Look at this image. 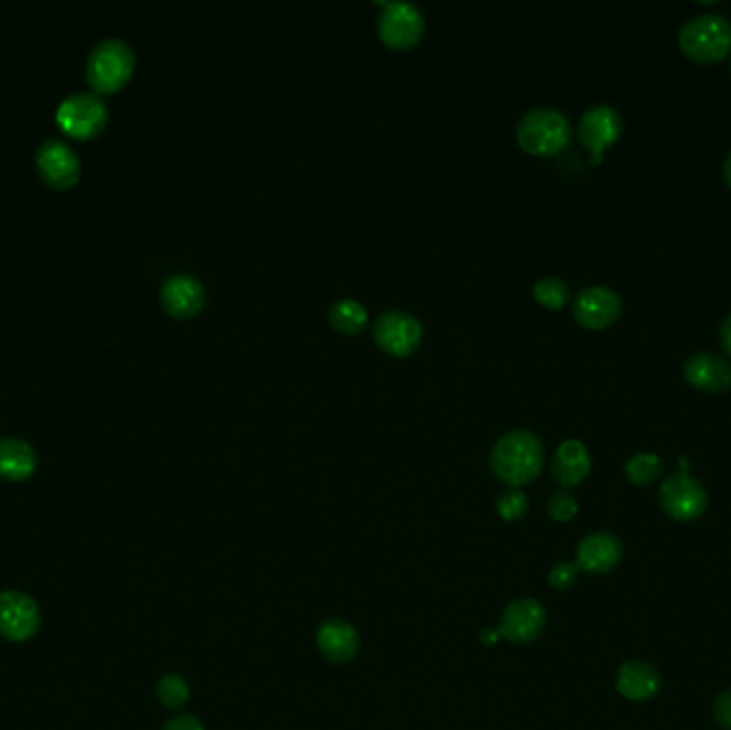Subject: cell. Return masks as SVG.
<instances>
[{"label":"cell","mask_w":731,"mask_h":730,"mask_svg":"<svg viewBox=\"0 0 731 730\" xmlns=\"http://www.w3.org/2000/svg\"><path fill=\"white\" fill-rule=\"evenodd\" d=\"M712 716L717 720V724H721L723 729L731 730V690L721 692L714 704H712Z\"/></svg>","instance_id":"obj_28"},{"label":"cell","mask_w":731,"mask_h":730,"mask_svg":"<svg viewBox=\"0 0 731 730\" xmlns=\"http://www.w3.org/2000/svg\"><path fill=\"white\" fill-rule=\"evenodd\" d=\"M684 379L702 391V393H725L731 388V363L728 358L712 354V352H698L687 358L682 366Z\"/></svg>","instance_id":"obj_17"},{"label":"cell","mask_w":731,"mask_h":730,"mask_svg":"<svg viewBox=\"0 0 731 730\" xmlns=\"http://www.w3.org/2000/svg\"><path fill=\"white\" fill-rule=\"evenodd\" d=\"M84 71L97 94L120 91L135 71V52L129 41L105 37L90 50Z\"/></svg>","instance_id":"obj_2"},{"label":"cell","mask_w":731,"mask_h":730,"mask_svg":"<svg viewBox=\"0 0 731 730\" xmlns=\"http://www.w3.org/2000/svg\"><path fill=\"white\" fill-rule=\"evenodd\" d=\"M678 43L691 61H723L731 52V22L717 13L693 16L678 32Z\"/></svg>","instance_id":"obj_3"},{"label":"cell","mask_w":731,"mask_h":730,"mask_svg":"<svg viewBox=\"0 0 731 730\" xmlns=\"http://www.w3.org/2000/svg\"><path fill=\"white\" fill-rule=\"evenodd\" d=\"M580 513V506H578V499L567 490V488H560L550 495L548 499V515L556 523H567L571 518L576 517Z\"/></svg>","instance_id":"obj_26"},{"label":"cell","mask_w":731,"mask_h":730,"mask_svg":"<svg viewBox=\"0 0 731 730\" xmlns=\"http://www.w3.org/2000/svg\"><path fill=\"white\" fill-rule=\"evenodd\" d=\"M498 639H500V632H498V628H486V630H481V635H479L481 645H486V647H493V645H497Z\"/></svg>","instance_id":"obj_30"},{"label":"cell","mask_w":731,"mask_h":730,"mask_svg":"<svg viewBox=\"0 0 731 730\" xmlns=\"http://www.w3.org/2000/svg\"><path fill=\"white\" fill-rule=\"evenodd\" d=\"M327 320L334 331L343 335H357L366 328L368 324V313L366 306L362 305L355 298H341L327 311Z\"/></svg>","instance_id":"obj_21"},{"label":"cell","mask_w":731,"mask_h":730,"mask_svg":"<svg viewBox=\"0 0 731 730\" xmlns=\"http://www.w3.org/2000/svg\"><path fill=\"white\" fill-rule=\"evenodd\" d=\"M57 121L71 138L89 140L105 129L110 121V110L97 92H71L60 101Z\"/></svg>","instance_id":"obj_5"},{"label":"cell","mask_w":731,"mask_h":730,"mask_svg":"<svg viewBox=\"0 0 731 730\" xmlns=\"http://www.w3.org/2000/svg\"><path fill=\"white\" fill-rule=\"evenodd\" d=\"M37 450L24 437H2L0 439V478L9 483L29 480L37 469Z\"/></svg>","instance_id":"obj_20"},{"label":"cell","mask_w":731,"mask_h":730,"mask_svg":"<svg viewBox=\"0 0 731 730\" xmlns=\"http://www.w3.org/2000/svg\"><path fill=\"white\" fill-rule=\"evenodd\" d=\"M578 575H580V568H578L576 564H567V561H562V564H556L555 568L550 570L548 582H550L555 589H558V591H567V589H571V587L576 585Z\"/></svg>","instance_id":"obj_27"},{"label":"cell","mask_w":731,"mask_h":730,"mask_svg":"<svg viewBox=\"0 0 731 730\" xmlns=\"http://www.w3.org/2000/svg\"><path fill=\"white\" fill-rule=\"evenodd\" d=\"M379 29L380 41L389 48L405 50L415 45L426 31V20L422 9L409 0H387L380 2Z\"/></svg>","instance_id":"obj_7"},{"label":"cell","mask_w":731,"mask_h":730,"mask_svg":"<svg viewBox=\"0 0 731 730\" xmlns=\"http://www.w3.org/2000/svg\"><path fill=\"white\" fill-rule=\"evenodd\" d=\"M622 313V301L612 287L590 285L573 301V315L588 331H603Z\"/></svg>","instance_id":"obj_12"},{"label":"cell","mask_w":731,"mask_h":730,"mask_svg":"<svg viewBox=\"0 0 731 730\" xmlns=\"http://www.w3.org/2000/svg\"><path fill=\"white\" fill-rule=\"evenodd\" d=\"M590 453L580 439H565L552 457V476L562 488L578 487L590 474Z\"/></svg>","instance_id":"obj_19"},{"label":"cell","mask_w":731,"mask_h":730,"mask_svg":"<svg viewBox=\"0 0 731 730\" xmlns=\"http://www.w3.org/2000/svg\"><path fill=\"white\" fill-rule=\"evenodd\" d=\"M520 146L530 154L560 153L571 142V124L569 119L555 108H530L518 122L516 129Z\"/></svg>","instance_id":"obj_4"},{"label":"cell","mask_w":731,"mask_h":730,"mask_svg":"<svg viewBox=\"0 0 731 730\" xmlns=\"http://www.w3.org/2000/svg\"><path fill=\"white\" fill-rule=\"evenodd\" d=\"M498 517L507 523H516L520 518L527 517L528 513V497L525 490L520 488H511L507 493H502L497 501Z\"/></svg>","instance_id":"obj_25"},{"label":"cell","mask_w":731,"mask_h":730,"mask_svg":"<svg viewBox=\"0 0 731 730\" xmlns=\"http://www.w3.org/2000/svg\"><path fill=\"white\" fill-rule=\"evenodd\" d=\"M163 730H205L204 724L195 718V716H189V713H180L176 718H172Z\"/></svg>","instance_id":"obj_29"},{"label":"cell","mask_w":731,"mask_h":730,"mask_svg":"<svg viewBox=\"0 0 731 730\" xmlns=\"http://www.w3.org/2000/svg\"><path fill=\"white\" fill-rule=\"evenodd\" d=\"M373 336L383 352L392 356H409L422 343L424 326L409 311L389 308L375 320Z\"/></svg>","instance_id":"obj_8"},{"label":"cell","mask_w":731,"mask_h":730,"mask_svg":"<svg viewBox=\"0 0 731 730\" xmlns=\"http://www.w3.org/2000/svg\"><path fill=\"white\" fill-rule=\"evenodd\" d=\"M723 176H725V183L731 186V151L725 156V161H723Z\"/></svg>","instance_id":"obj_32"},{"label":"cell","mask_w":731,"mask_h":730,"mask_svg":"<svg viewBox=\"0 0 731 730\" xmlns=\"http://www.w3.org/2000/svg\"><path fill=\"white\" fill-rule=\"evenodd\" d=\"M204 283L191 273L170 274L161 285V305L174 317H193L205 305Z\"/></svg>","instance_id":"obj_15"},{"label":"cell","mask_w":731,"mask_h":730,"mask_svg":"<svg viewBox=\"0 0 731 730\" xmlns=\"http://www.w3.org/2000/svg\"><path fill=\"white\" fill-rule=\"evenodd\" d=\"M546 623H548V612L544 609V605L535 598H522V600H514L507 609L502 610L498 632L500 639L507 642L528 645L541 637Z\"/></svg>","instance_id":"obj_11"},{"label":"cell","mask_w":731,"mask_h":730,"mask_svg":"<svg viewBox=\"0 0 731 730\" xmlns=\"http://www.w3.org/2000/svg\"><path fill=\"white\" fill-rule=\"evenodd\" d=\"M622 133V119L616 112L612 105L597 103L585 110L580 124H578V135L580 142L585 144L595 159L599 161V154L603 153L608 146H612L616 140Z\"/></svg>","instance_id":"obj_13"},{"label":"cell","mask_w":731,"mask_h":730,"mask_svg":"<svg viewBox=\"0 0 731 730\" xmlns=\"http://www.w3.org/2000/svg\"><path fill=\"white\" fill-rule=\"evenodd\" d=\"M708 490L689 472L670 474L659 487V504L678 523H693L708 510Z\"/></svg>","instance_id":"obj_6"},{"label":"cell","mask_w":731,"mask_h":730,"mask_svg":"<svg viewBox=\"0 0 731 730\" xmlns=\"http://www.w3.org/2000/svg\"><path fill=\"white\" fill-rule=\"evenodd\" d=\"M721 341H723L725 352L731 356V315H728L725 322L721 324Z\"/></svg>","instance_id":"obj_31"},{"label":"cell","mask_w":731,"mask_h":730,"mask_svg":"<svg viewBox=\"0 0 731 730\" xmlns=\"http://www.w3.org/2000/svg\"><path fill=\"white\" fill-rule=\"evenodd\" d=\"M315 640H317V647H319L323 658L329 665H349L357 658L359 647H362L359 632L347 619H341V617L325 619L317 630Z\"/></svg>","instance_id":"obj_16"},{"label":"cell","mask_w":731,"mask_h":730,"mask_svg":"<svg viewBox=\"0 0 731 730\" xmlns=\"http://www.w3.org/2000/svg\"><path fill=\"white\" fill-rule=\"evenodd\" d=\"M625 547L608 531H592L580 540L576 548V566L588 575H610L622 561Z\"/></svg>","instance_id":"obj_14"},{"label":"cell","mask_w":731,"mask_h":730,"mask_svg":"<svg viewBox=\"0 0 731 730\" xmlns=\"http://www.w3.org/2000/svg\"><path fill=\"white\" fill-rule=\"evenodd\" d=\"M41 628L39 605L24 591H0V637L27 642Z\"/></svg>","instance_id":"obj_10"},{"label":"cell","mask_w":731,"mask_h":730,"mask_svg":"<svg viewBox=\"0 0 731 730\" xmlns=\"http://www.w3.org/2000/svg\"><path fill=\"white\" fill-rule=\"evenodd\" d=\"M156 699L167 709H182L191 699V688L182 675L167 672L156 683Z\"/></svg>","instance_id":"obj_23"},{"label":"cell","mask_w":731,"mask_h":730,"mask_svg":"<svg viewBox=\"0 0 731 730\" xmlns=\"http://www.w3.org/2000/svg\"><path fill=\"white\" fill-rule=\"evenodd\" d=\"M532 294L535 298L548 308H560L567 305V301L571 298V290L569 285L560 278V276H541L539 281H535L532 285Z\"/></svg>","instance_id":"obj_24"},{"label":"cell","mask_w":731,"mask_h":730,"mask_svg":"<svg viewBox=\"0 0 731 730\" xmlns=\"http://www.w3.org/2000/svg\"><path fill=\"white\" fill-rule=\"evenodd\" d=\"M34 163L37 170L41 174V179L54 189H69L80 181L82 174V161L80 154L75 153V149L62 140V138H45L37 154H34Z\"/></svg>","instance_id":"obj_9"},{"label":"cell","mask_w":731,"mask_h":730,"mask_svg":"<svg viewBox=\"0 0 731 730\" xmlns=\"http://www.w3.org/2000/svg\"><path fill=\"white\" fill-rule=\"evenodd\" d=\"M616 688L627 700H652L663 688V679L659 670L642 660L625 662L616 675Z\"/></svg>","instance_id":"obj_18"},{"label":"cell","mask_w":731,"mask_h":730,"mask_svg":"<svg viewBox=\"0 0 731 730\" xmlns=\"http://www.w3.org/2000/svg\"><path fill=\"white\" fill-rule=\"evenodd\" d=\"M663 474V460L652 453H638L625 463V476L631 485L646 487L659 480Z\"/></svg>","instance_id":"obj_22"},{"label":"cell","mask_w":731,"mask_h":730,"mask_svg":"<svg viewBox=\"0 0 731 730\" xmlns=\"http://www.w3.org/2000/svg\"><path fill=\"white\" fill-rule=\"evenodd\" d=\"M490 469L500 483L520 488L532 483L544 469V444L528 428H514L498 437Z\"/></svg>","instance_id":"obj_1"}]
</instances>
